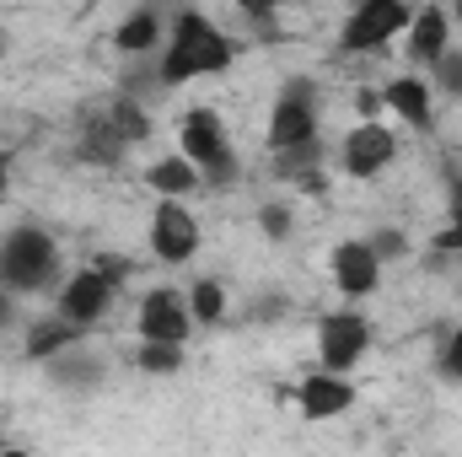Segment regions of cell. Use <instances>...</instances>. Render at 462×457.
Here are the masks:
<instances>
[{"label": "cell", "instance_id": "18", "mask_svg": "<svg viewBox=\"0 0 462 457\" xmlns=\"http://www.w3.org/2000/svg\"><path fill=\"white\" fill-rule=\"evenodd\" d=\"M145 189L156 200H194V194H205V178H199V167L183 151H172V156L145 162Z\"/></svg>", "mask_w": 462, "mask_h": 457}, {"label": "cell", "instance_id": "28", "mask_svg": "<svg viewBox=\"0 0 462 457\" xmlns=\"http://www.w3.org/2000/svg\"><path fill=\"white\" fill-rule=\"evenodd\" d=\"M16 302H22V296H16V291H11V285L0 280V334H5L11 323H16Z\"/></svg>", "mask_w": 462, "mask_h": 457}, {"label": "cell", "instance_id": "4", "mask_svg": "<svg viewBox=\"0 0 462 457\" xmlns=\"http://www.w3.org/2000/svg\"><path fill=\"white\" fill-rule=\"evenodd\" d=\"M178 151L199 167V178H205L210 194H226L231 183L242 178V162H236V151H231L226 124H221L216 108H205V103H194V108L178 114Z\"/></svg>", "mask_w": 462, "mask_h": 457}, {"label": "cell", "instance_id": "21", "mask_svg": "<svg viewBox=\"0 0 462 457\" xmlns=\"http://www.w3.org/2000/svg\"><path fill=\"white\" fill-rule=\"evenodd\" d=\"M134 366L145 377H178L189 366V344H172V340H140L134 350Z\"/></svg>", "mask_w": 462, "mask_h": 457}, {"label": "cell", "instance_id": "8", "mask_svg": "<svg viewBox=\"0 0 462 457\" xmlns=\"http://www.w3.org/2000/svg\"><path fill=\"white\" fill-rule=\"evenodd\" d=\"M376 344V323L360 307H334L318 318V366L328 371H355Z\"/></svg>", "mask_w": 462, "mask_h": 457}, {"label": "cell", "instance_id": "30", "mask_svg": "<svg viewBox=\"0 0 462 457\" xmlns=\"http://www.w3.org/2000/svg\"><path fill=\"white\" fill-rule=\"evenodd\" d=\"M447 221H452V227L462 231V178L452 183V194H447Z\"/></svg>", "mask_w": 462, "mask_h": 457}, {"label": "cell", "instance_id": "3", "mask_svg": "<svg viewBox=\"0 0 462 457\" xmlns=\"http://www.w3.org/2000/svg\"><path fill=\"white\" fill-rule=\"evenodd\" d=\"M0 280L16 296H38L60 285V237L38 221H16L0 237Z\"/></svg>", "mask_w": 462, "mask_h": 457}, {"label": "cell", "instance_id": "34", "mask_svg": "<svg viewBox=\"0 0 462 457\" xmlns=\"http://www.w3.org/2000/svg\"><path fill=\"white\" fill-rule=\"evenodd\" d=\"M452 22L462 27V0H452Z\"/></svg>", "mask_w": 462, "mask_h": 457}, {"label": "cell", "instance_id": "19", "mask_svg": "<svg viewBox=\"0 0 462 457\" xmlns=\"http://www.w3.org/2000/svg\"><path fill=\"white\" fill-rule=\"evenodd\" d=\"M92 329H81V323H70L65 312H49V318H32L27 329H22V355L32 360V366H43L49 355H60V350H70L76 340H87Z\"/></svg>", "mask_w": 462, "mask_h": 457}, {"label": "cell", "instance_id": "29", "mask_svg": "<svg viewBox=\"0 0 462 457\" xmlns=\"http://www.w3.org/2000/svg\"><path fill=\"white\" fill-rule=\"evenodd\" d=\"M355 114L360 118H382V92H355Z\"/></svg>", "mask_w": 462, "mask_h": 457}, {"label": "cell", "instance_id": "23", "mask_svg": "<svg viewBox=\"0 0 462 457\" xmlns=\"http://www.w3.org/2000/svg\"><path fill=\"white\" fill-rule=\"evenodd\" d=\"M253 221H258V231H263V242H291V231H296V210H291V200H263Z\"/></svg>", "mask_w": 462, "mask_h": 457}, {"label": "cell", "instance_id": "31", "mask_svg": "<svg viewBox=\"0 0 462 457\" xmlns=\"http://www.w3.org/2000/svg\"><path fill=\"white\" fill-rule=\"evenodd\" d=\"M285 307H291V302H285V296H263V302H258V307H253V312H258V318H280V312H285Z\"/></svg>", "mask_w": 462, "mask_h": 457}, {"label": "cell", "instance_id": "2", "mask_svg": "<svg viewBox=\"0 0 462 457\" xmlns=\"http://www.w3.org/2000/svg\"><path fill=\"white\" fill-rule=\"evenodd\" d=\"M129 275H134L129 258L97 253L92 264H81L76 275H65V280L54 285V312H65V318L81 323V329H97V323L114 312V302H118V291H124Z\"/></svg>", "mask_w": 462, "mask_h": 457}, {"label": "cell", "instance_id": "27", "mask_svg": "<svg viewBox=\"0 0 462 457\" xmlns=\"http://www.w3.org/2000/svg\"><path fill=\"white\" fill-rule=\"evenodd\" d=\"M236 11H242L247 22H258V27H274V16H280V0H236Z\"/></svg>", "mask_w": 462, "mask_h": 457}, {"label": "cell", "instance_id": "5", "mask_svg": "<svg viewBox=\"0 0 462 457\" xmlns=\"http://www.w3.org/2000/svg\"><path fill=\"white\" fill-rule=\"evenodd\" d=\"M323 140V92L312 76H285L274 103H269V124H263V145L274 151H296Z\"/></svg>", "mask_w": 462, "mask_h": 457}, {"label": "cell", "instance_id": "16", "mask_svg": "<svg viewBox=\"0 0 462 457\" xmlns=\"http://www.w3.org/2000/svg\"><path fill=\"white\" fill-rule=\"evenodd\" d=\"M167 11L156 5V0H140V5H129L124 16H118L114 27V49L118 54H129V60H151V54H162V43H167Z\"/></svg>", "mask_w": 462, "mask_h": 457}, {"label": "cell", "instance_id": "6", "mask_svg": "<svg viewBox=\"0 0 462 457\" xmlns=\"http://www.w3.org/2000/svg\"><path fill=\"white\" fill-rule=\"evenodd\" d=\"M414 22V0H355L339 22V54H382Z\"/></svg>", "mask_w": 462, "mask_h": 457}, {"label": "cell", "instance_id": "14", "mask_svg": "<svg viewBox=\"0 0 462 457\" xmlns=\"http://www.w3.org/2000/svg\"><path fill=\"white\" fill-rule=\"evenodd\" d=\"M43 382H49L54 393L87 398V393H97V387L108 382V355H97V350H92V334H87V340H76L70 350H60V355L43 360Z\"/></svg>", "mask_w": 462, "mask_h": 457}, {"label": "cell", "instance_id": "25", "mask_svg": "<svg viewBox=\"0 0 462 457\" xmlns=\"http://www.w3.org/2000/svg\"><path fill=\"white\" fill-rule=\"evenodd\" d=\"M365 242L376 247V258H382V264H398V258H409V247H414L403 227H376L371 237H365Z\"/></svg>", "mask_w": 462, "mask_h": 457}, {"label": "cell", "instance_id": "32", "mask_svg": "<svg viewBox=\"0 0 462 457\" xmlns=\"http://www.w3.org/2000/svg\"><path fill=\"white\" fill-rule=\"evenodd\" d=\"M5 194H11V151H0V205H5Z\"/></svg>", "mask_w": 462, "mask_h": 457}, {"label": "cell", "instance_id": "33", "mask_svg": "<svg viewBox=\"0 0 462 457\" xmlns=\"http://www.w3.org/2000/svg\"><path fill=\"white\" fill-rule=\"evenodd\" d=\"M5 54H11V33L0 27V60H5Z\"/></svg>", "mask_w": 462, "mask_h": 457}, {"label": "cell", "instance_id": "26", "mask_svg": "<svg viewBox=\"0 0 462 457\" xmlns=\"http://www.w3.org/2000/svg\"><path fill=\"white\" fill-rule=\"evenodd\" d=\"M436 366H441L447 382H457L462 387V323L457 329H447V340H441V360H436Z\"/></svg>", "mask_w": 462, "mask_h": 457}, {"label": "cell", "instance_id": "22", "mask_svg": "<svg viewBox=\"0 0 462 457\" xmlns=\"http://www.w3.org/2000/svg\"><path fill=\"white\" fill-rule=\"evenodd\" d=\"M108 114H114V124L124 129V140H129V145H145V140H151V129H156L151 108H145V103H140L134 92L114 98V103H108Z\"/></svg>", "mask_w": 462, "mask_h": 457}, {"label": "cell", "instance_id": "12", "mask_svg": "<svg viewBox=\"0 0 462 457\" xmlns=\"http://www.w3.org/2000/svg\"><path fill=\"white\" fill-rule=\"evenodd\" d=\"M376 92H382V114L403 118V129H414V135H436V87H430V76L398 70Z\"/></svg>", "mask_w": 462, "mask_h": 457}, {"label": "cell", "instance_id": "17", "mask_svg": "<svg viewBox=\"0 0 462 457\" xmlns=\"http://www.w3.org/2000/svg\"><path fill=\"white\" fill-rule=\"evenodd\" d=\"M124 151H134L129 140H124V129L114 124L108 108H97V114L81 118V135H76V162H87V167H118L124 162Z\"/></svg>", "mask_w": 462, "mask_h": 457}, {"label": "cell", "instance_id": "24", "mask_svg": "<svg viewBox=\"0 0 462 457\" xmlns=\"http://www.w3.org/2000/svg\"><path fill=\"white\" fill-rule=\"evenodd\" d=\"M430 70H436V81H430V87H436L447 103H462V49H457V43H452Z\"/></svg>", "mask_w": 462, "mask_h": 457}, {"label": "cell", "instance_id": "20", "mask_svg": "<svg viewBox=\"0 0 462 457\" xmlns=\"http://www.w3.org/2000/svg\"><path fill=\"white\" fill-rule=\"evenodd\" d=\"M189 312H194V323L199 329H216V323H226V280H216V275H199V280H189Z\"/></svg>", "mask_w": 462, "mask_h": 457}, {"label": "cell", "instance_id": "10", "mask_svg": "<svg viewBox=\"0 0 462 457\" xmlns=\"http://www.w3.org/2000/svg\"><path fill=\"white\" fill-rule=\"evenodd\" d=\"M355 382H349V371H328V366H312L296 387H291V404H296V415L301 420H312V425H323V420H339L355 409Z\"/></svg>", "mask_w": 462, "mask_h": 457}, {"label": "cell", "instance_id": "7", "mask_svg": "<svg viewBox=\"0 0 462 457\" xmlns=\"http://www.w3.org/2000/svg\"><path fill=\"white\" fill-rule=\"evenodd\" d=\"M145 242H151V258H156V264L183 269V264L199 258V247H205V227H199V216L189 210V200H156L151 227H145Z\"/></svg>", "mask_w": 462, "mask_h": 457}, {"label": "cell", "instance_id": "9", "mask_svg": "<svg viewBox=\"0 0 462 457\" xmlns=\"http://www.w3.org/2000/svg\"><path fill=\"white\" fill-rule=\"evenodd\" d=\"M393 162H398V135H393L382 118H360L345 140H339V173L355 178V183L382 178Z\"/></svg>", "mask_w": 462, "mask_h": 457}, {"label": "cell", "instance_id": "1", "mask_svg": "<svg viewBox=\"0 0 462 457\" xmlns=\"http://www.w3.org/2000/svg\"><path fill=\"white\" fill-rule=\"evenodd\" d=\"M242 43L231 38L216 16H205L199 5H178L172 22H167V43L156 54V87L162 92H178L189 81H210V76H226L236 65Z\"/></svg>", "mask_w": 462, "mask_h": 457}, {"label": "cell", "instance_id": "15", "mask_svg": "<svg viewBox=\"0 0 462 457\" xmlns=\"http://www.w3.org/2000/svg\"><path fill=\"white\" fill-rule=\"evenodd\" d=\"M452 5H441V0H430V5H414V22H409V33H403V54H409V65H420V70H430L447 49H452Z\"/></svg>", "mask_w": 462, "mask_h": 457}, {"label": "cell", "instance_id": "11", "mask_svg": "<svg viewBox=\"0 0 462 457\" xmlns=\"http://www.w3.org/2000/svg\"><path fill=\"white\" fill-rule=\"evenodd\" d=\"M382 258H376V247L365 242V237H345V242H334V253H328V275H334V291L345 296V302H365V296H376L382 291Z\"/></svg>", "mask_w": 462, "mask_h": 457}, {"label": "cell", "instance_id": "13", "mask_svg": "<svg viewBox=\"0 0 462 457\" xmlns=\"http://www.w3.org/2000/svg\"><path fill=\"white\" fill-rule=\"evenodd\" d=\"M199 323L189 312V296L178 285H156L140 296V312H134V334L140 340H172V344H189Z\"/></svg>", "mask_w": 462, "mask_h": 457}]
</instances>
